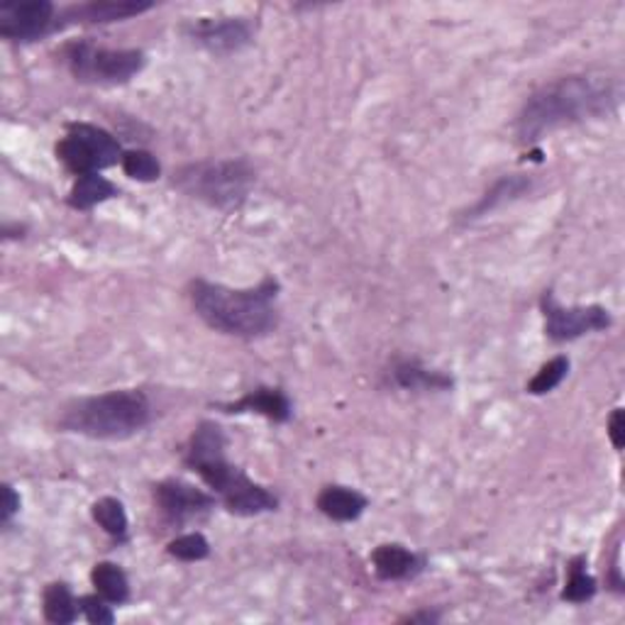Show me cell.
<instances>
[{"mask_svg":"<svg viewBox=\"0 0 625 625\" xmlns=\"http://www.w3.org/2000/svg\"><path fill=\"white\" fill-rule=\"evenodd\" d=\"M621 84L608 74H572L540 86L522 104L516 134L522 144H536L545 134L579 122L608 118L618 110Z\"/></svg>","mask_w":625,"mask_h":625,"instance_id":"1","label":"cell"},{"mask_svg":"<svg viewBox=\"0 0 625 625\" xmlns=\"http://www.w3.org/2000/svg\"><path fill=\"white\" fill-rule=\"evenodd\" d=\"M184 464L218 496L227 514L255 518L279 508V498L267 486L249 479L243 467L227 460V435L213 420H201L188 438Z\"/></svg>","mask_w":625,"mask_h":625,"instance_id":"2","label":"cell"},{"mask_svg":"<svg viewBox=\"0 0 625 625\" xmlns=\"http://www.w3.org/2000/svg\"><path fill=\"white\" fill-rule=\"evenodd\" d=\"M277 295L279 281L274 277L249 289H230L206 279L191 281L188 287L191 305L201 321L215 333L240 340H257L274 331L279 325Z\"/></svg>","mask_w":625,"mask_h":625,"instance_id":"3","label":"cell"},{"mask_svg":"<svg viewBox=\"0 0 625 625\" xmlns=\"http://www.w3.org/2000/svg\"><path fill=\"white\" fill-rule=\"evenodd\" d=\"M152 423V403L140 389H116L84 396L64 408V433L90 440H128Z\"/></svg>","mask_w":625,"mask_h":625,"instance_id":"4","label":"cell"},{"mask_svg":"<svg viewBox=\"0 0 625 625\" xmlns=\"http://www.w3.org/2000/svg\"><path fill=\"white\" fill-rule=\"evenodd\" d=\"M172 184L193 201L218 211H230L252 193L257 172L247 159H208V162H191L176 169Z\"/></svg>","mask_w":625,"mask_h":625,"instance_id":"5","label":"cell"},{"mask_svg":"<svg viewBox=\"0 0 625 625\" xmlns=\"http://www.w3.org/2000/svg\"><path fill=\"white\" fill-rule=\"evenodd\" d=\"M62 56L76 82L90 86L128 84L147 66V54L142 50H108L90 40L69 42L62 50Z\"/></svg>","mask_w":625,"mask_h":625,"instance_id":"6","label":"cell"},{"mask_svg":"<svg viewBox=\"0 0 625 625\" xmlns=\"http://www.w3.org/2000/svg\"><path fill=\"white\" fill-rule=\"evenodd\" d=\"M122 147L112 132L90 122H69L66 134L56 142V159L72 174H100L122 162Z\"/></svg>","mask_w":625,"mask_h":625,"instance_id":"7","label":"cell"},{"mask_svg":"<svg viewBox=\"0 0 625 625\" xmlns=\"http://www.w3.org/2000/svg\"><path fill=\"white\" fill-rule=\"evenodd\" d=\"M540 311L545 317V335L557 345L572 343L591 333H604L613 325V317L604 305H562L554 291L540 295Z\"/></svg>","mask_w":625,"mask_h":625,"instance_id":"8","label":"cell"},{"mask_svg":"<svg viewBox=\"0 0 625 625\" xmlns=\"http://www.w3.org/2000/svg\"><path fill=\"white\" fill-rule=\"evenodd\" d=\"M184 35L196 47L206 50L215 56H230L247 50L255 40V25L243 15H220V18H196L184 25Z\"/></svg>","mask_w":625,"mask_h":625,"instance_id":"9","label":"cell"},{"mask_svg":"<svg viewBox=\"0 0 625 625\" xmlns=\"http://www.w3.org/2000/svg\"><path fill=\"white\" fill-rule=\"evenodd\" d=\"M154 506L164 522L174 528H184L193 520L206 518L218 506V496L213 492H203L196 484L184 479H164L152 486Z\"/></svg>","mask_w":625,"mask_h":625,"instance_id":"10","label":"cell"},{"mask_svg":"<svg viewBox=\"0 0 625 625\" xmlns=\"http://www.w3.org/2000/svg\"><path fill=\"white\" fill-rule=\"evenodd\" d=\"M60 30V10L50 0H6L0 3V37L35 42Z\"/></svg>","mask_w":625,"mask_h":625,"instance_id":"11","label":"cell"},{"mask_svg":"<svg viewBox=\"0 0 625 625\" xmlns=\"http://www.w3.org/2000/svg\"><path fill=\"white\" fill-rule=\"evenodd\" d=\"M152 8L154 3H142V0H90V3L66 8L60 13V25H108V22L138 18Z\"/></svg>","mask_w":625,"mask_h":625,"instance_id":"12","label":"cell"},{"mask_svg":"<svg viewBox=\"0 0 625 625\" xmlns=\"http://www.w3.org/2000/svg\"><path fill=\"white\" fill-rule=\"evenodd\" d=\"M215 408L230 416H243L252 413L271 420V423H289L293 416V403L283 389L277 386H257V389L247 391L243 399L227 401V403H215Z\"/></svg>","mask_w":625,"mask_h":625,"instance_id":"13","label":"cell"},{"mask_svg":"<svg viewBox=\"0 0 625 625\" xmlns=\"http://www.w3.org/2000/svg\"><path fill=\"white\" fill-rule=\"evenodd\" d=\"M369 562L374 574H377L381 582H408V579L423 574L428 567L425 554L408 550L406 545L399 542L377 545L369 554Z\"/></svg>","mask_w":625,"mask_h":625,"instance_id":"14","label":"cell"},{"mask_svg":"<svg viewBox=\"0 0 625 625\" xmlns=\"http://www.w3.org/2000/svg\"><path fill=\"white\" fill-rule=\"evenodd\" d=\"M315 508L335 522H355L369 508V498L352 486L327 484L317 494Z\"/></svg>","mask_w":625,"mask_h":625,"instance_id":"15","label":"cell"},{"mask_svg":"<svg viewBox=\"0 0 625 625\" xmlns=\"http://www.w3.org/2000/svg\"><path fill=\"white\" fill-rule=\"evenodd\" d=\"M391 379L403 391H450L454 386L448 371L423 367L416 359H403L394 365Z\"/></svg>","mask_w":625,"mask_h":625,"instance_id":"16","label":"cell"},{"mask_svg":"<svg viewBox=\"0 0 625 625\" xmlns=\"http://www.w3.org/2000/svg\"><path fill=\"white\" fill-rule=\"evenodd\" d=\"M116 196H120V188L110 179L100 174H84L76 176L69 196H66V206L74 211H94L100 203Z\"/></svg>","mask_w":625,"mask_h":625,"instance_id":"17","label":"cell"},{"mask_svg":"<svg viewBox=\"0 0 625 625\" xmlns=\"http://www.w3.org/2000/svg\"><path fill=\"white\" fill-rule=\"evenodd\" d=\"M528 188H530V179H528V176H522V174L502 176L492 188H488V191L484 193V196L479 198V203H476V206H474L467 215H464V220L482 218V215L492 213V211H496V208L506 206V203L520 198L522 193H526Z\"/></svg>","mask_w":625,"mask_h":625,"instance_id":"18","label":"cell"},{"mask_svg":"<svg viewBox=\"0 0 625 625\" xmlns=\"http://www.w3.org/2000/svg\"><path fill=\"white\" fill-rule=\"evenodd\" d=\"M42 613H44V618L54 625H72L78 616H82V608H78V596L66 582H52L44 586Z\"/></svg>","mask_w":625,"mask_h":625,"instance_id":"19","label":"cell"},{"mask_svg":"<svg viewBox=\"0 0 625 625\" xmlns=\"http://www.w3.org/2000/svg\"><path fill=\"white\" fill-rule=\"evenodd\" d=\"M90 584H94L96 594L110 601L112 606H122L130 601V579L116 562L94 564V570H90Z\"/></svg>","mask_w":625,"mask_h":625,"instance_id":"20","label":"cell"},{"mask_svg":"<svg viewBox=\"0 0 625 625\" xmlns=\"http://www.w3.org/2000/svg\"><path fill=\"white\" fill-rule=\"evenodd\" d=\"M90 516H94L96 526L116 542L128 540L130 518H128V510H125L120 498H116V496L98 498V502L90 506Z\"/></svg>","mask_w":625,"mask_h":625,"instance_id":"21","label":"cell"},{"mask_svg":"<svg viewBox=\"0 0 625 625\" xmlns=\"http://www.w3.org/2000/svg\"><path fill=\"white\" fill-rule=\"evenodd\" d=\"M599 584L596 579L586 572V557L579 554L570 562V576H567V584L562 589L560 599L567 604H589L591 599L596 596Z\"/></svg>","mask_w":625,"mask_h":625,"instance_id":"22","label":"cell"},{"mask_svg":"<svg viewBox=\"0 0 625 625\" xmlns=\"http://www.w3.org/2000/svg\"><path fill=\"white\" fill-rule=\"evenodd\" d=\"M567 374H570V357H564V355H557L552 357L550 362H545V365L538 369L536 377H532L526 386V391L530 396H545V394H550L554 391L557 386H560L564 379H567Z\"/></svg>","mask_w":625,"mask_h":625,"instance_id":"23","label":"cell"},{"mask_svg":"<svg viewBox=\"0 0 625 625\" xmlns=\"http://www.w3.org/2000/svg\"><path fill=\"white\" fill-rule=\"evenodd\" d=\"M122 172L132 181H140V184H152L159 176H162V164L159 159L147 152V150H130L122 154Z\"/></svg>","mask_w":625,"mask_h":625,"instance_id":"24","label":"cell"},{"mask_svg":"<svg viewBox=\"0 0 625 625\" xmlns=\"http://www.w3.org/2000/svg\"><path fill=\"white\" fill-rule=\"evenodd\" d=\"M166 554L179 562H203L211 557V542L203 532H184L166 545Z\"/></svg>","mask_w":625,"mask_h":625,"instance_id":"25","label":"cell"},{"mask_svg":"<svg viewBox=\"0 0 625 625\" xmlns=\"http://www.w3.org/2000/svg\"><path fill=\"white\" fill-rule=\"evenodd\" d=\"M78 608H82V616L90 625H110L116 623V611H112L110 601H106L100 594H86L78 596Z\"/></svg>","mask_w":625,"mask_h":625,"instance_id":"26","label":"cell"},{"mask_svg":"<svg viewBox=\"0 0 625 625\" xmlns=\"http://www.w3.org/2000/svg\"><path fill=\"white\" fill-rule=\"evenodd\" d=\"M20 494L15 492V486L3 484V526L8 528L13 518L20 514Z\"/></svg>","mask_w":625,"mask_h":625,"instance_id":"27","label":"cell"},{"mask_svg":"<svg viewBox=\"0 0 625 625\" xmlns=\"http://www.w3.org/2000/svg\"><path fill=\"white\" fill-rule=\"evenodd\" d=\"M442 621V611L440 608H420L408 613V616L399 618V623H423V625H433Z\"/></svg>","mask_w":625,"mask_h":625,"instance_id":"28","label":"cell"},{"mask_svg":"<svg viewBox=\"0 0 625 625\" xmlns=\"http://www.w3.org/2000/svg\"><path fill=\"white\" fill-rule=\"evenodd\" d=\"M608 438L613 442V448L618 452L623 450V408H616L608 418Z\"/></svg>","mask_w":625,"mask_h":625,"instance_id":"29","label":"cell"},{"mask_svg":"<svg viewBox=\"0 0 625 625\" xmlns=\"http://www.w3.org/2000/svg\"><path fill=\"white\" fill-rule=\"evenodd\" d=\"M20 237H25V225H20V223L3 225V240H20Z\"/></svg>","mask_w":625,"mask_h":625,"instance_id":"30","label":"cell"}]
</instances>
